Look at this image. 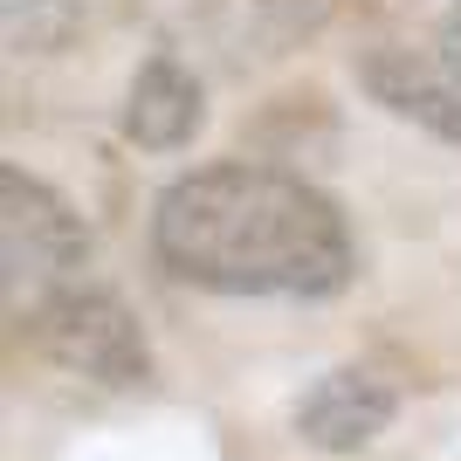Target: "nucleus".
I'll return each mask as SVG.
<instances>
[{
    "instance_id": "1",
    "label": "nucleus",
    "mask_w": 461,
    "mask_h": 461,
    "mask_svg": "<svg viewBox=\"0 0 461 461\" xmlns=\"http://www.w3.org/2000/svg\"><path fill=\"white\" fill-rule=\"evenodd\" d=\"M158 262L221 296H330L351 276L345 213L276 166H207L158 193Z\"/></svg>"
},
{
    "instance_id": "2",
    "label": "nucleus",
    "mask_w": 461,
    "mask_h": 461,
    "mask_svg": "<svg viewBox=\"0 0 461 461\" xmlns=\"http://www.w3.org/2000/svg\"><path fill=\"white\" fill-rule=\"evenodd\" d=\"M41 358H56L62 372L77 379H96V385H145L152 379V345L124 303L111 289H83V283H62V289H41L35 317Z\"/></svg>"
},
{
    "instance_id": "3",
    "label": "nucleus",
    "mask_w": 461,
    "mask_h": 461,
    "mask_svg": "<svg viewBox=\"0 0 461 461\" xmlns=\"http://www.w3.org/2000/svg\"><path fill=\"white\" fill-rule=\"evenodd\" d=\"M90 234H83L77 207L49 193L41 179H28L21 166H0V262L7 283L28 289H62L69 269H83Z\"/></svg>"
},
{
    "instance_id": "4",
    "label": "nucleus",
    "mask_w": 461,
    "mask_h": 461,
    "mask_svg": "<svg viewBox=\"0 0 461 461\" xmlns=\"http://www.w3.org/2000/svg\"><path fill=\"white\" fill-rule=\"evenodd\" d=\"M393 413H400L393 379H379L366 366H338L296 400V434L317 455H358V447H372L393 427Z\"/></svg>"
},
{
    "instance_id": "5",
    "label": "nucleus",
    "mask_w": 461,
    "mask_h": 461,
    "mask_svg": "<svg viewBox=\"0 0 461 461\" xmlns=\"http://www.w3.org/2000/svg\"><path fill=\"white\" fill-rule=\"evenodd\" d=\"M358 83H366L372 104H385L393 117L420 124V131L461 145V90L441 62H420L413 49H372L358 56Z\"/></svg>"
},
{
    "instance_id": "6",
    "label": "nucleus",
    "mask_w": 461,
    "mask_h": 461,
    "mask_svg": "<svg viewBox=\"0 0 461 461\" xmlns=\"http://www.w3.org/2000/svg\"><path fill=\"white\" fill-rule=\"evenodd\" d=\"M207 117V96H200V77L173 56H152L145 69L131 77V96H124V138L138 152H179L193 145Z\"/></svg>"
},
{
    "instance_id": "7",
    "label": "nucleus",
    "mask_w": 461,
    "mask_h": 461,
    "mask_svg": "<svg viewBox=\"0 0 461 461\" xmlns=\"http://www.w3.org/2000/svg\"><path fill=\"white\" fill-rule=\"evenodd\" d=\"M0 28L14 56H56L83 28V0H0Z\"/></svg>"
},
{
    "instance_id": "8",
    "label": "nucleus",
    "mask_w": 461,
    "mask_h": 461,
    "mask_svg": "<svg viewBox=\"0 0 461 461\" xmlns=\"http://www.w3.org/2000/svg\"><path fill=\"white\" fill-rule=\"evenodd\" d=\"M249 7L269 21L276 35H317V28L330 21V7H338V0H249Z\"/></svg>"
},
{
    "instance_id": "9",
    "label": "nucleus",
    "mask_w": 461,
    "mask_h": 461,
    "mask_svg": "<svg viewBox=\"0 0 461 461\" xmlns=\"http://www.w3.org/2000/svg\"><path fill=\"white\" fill-rule=\"evenodd\" d=\"M447 69V77H455V90H461V0L455 7H447V21H441V56H434Z\"/></svg>"
}]
</instances>
